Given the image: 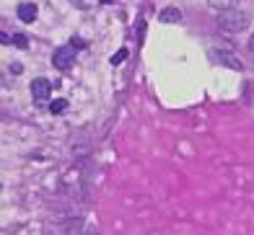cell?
Masks as SVG:
<instances>
[{
	"label": "cell",
	"instance_id": "7a4b0ae2",
	"mask_svg": "<svg viewBox=\"0 0 254 235\" xmlns=\"http://www.w3.org/2000/svg\"><path fill=\"white\" fill-rule=\"evenodd\" d=\"M75 47L73 44H63V47H57L55 49V54H52V65L57 67V70H70L73 67V62H75Z\"/></svg>",
	"mask_w": 254,
	"mask_h": 235
},
{
	"label": "cell",
	"instance_id": "5bb4252c",
	"mask_svg": "<svg viewBox=\"0 0 254 235\" xmlns=\"http://www.w3.org/2000/svg\"><path fill=\"white\" fill-rule=\"evenodd\" d=\"M249 52H254V34H252V39H249Z\"/></svg>",
	"mask_w": 254,
	"mask_h": 235
},
{
	"label": "cell",
	"instance_id": "8fae6325",
	"mask_svg": "<svg viewBox=\"0 0 254 235\" xmlns=\"http://www.w3.org/2000/svg\"><path fill=\"white\" fill-rule=\"evenodd\" d=\"M13 47H18V49H29V39L24 37V34H16V37H13Z\"/></svg>",
	"mask_w": 254,
	"mask_h": 235
},
{
	"label": "cell",
	"instance_id": "4fadbf2b",
	"mask_svg": "<svg viewBox=\"0 0 254 235\" xmlns=\"http://www.w3.org/2000/svg\"><path fill=\"white\" fill-rule=\"evenodd\" d=\"M83 235H99V233H96V228L88 225V228H83Z\"/></svg>",
	"mask_w": 254,
	"mask_h": 235
},
{
	"label": "cell",
	"instance_id": "6da1fadb",
	"mask_svg": "<svg viewBox=\"0 0 254 235\" xmlns=\"http://www.w3.org/2000/svg\"><path fill=\"white\" fill-rule=\"evenodd\" d=\"M218 29L226 31V34H241L244 29H249V13L244 10H223L218 16Z\"/></svg>",
	"mask_w": 254,
	"mask_h": 235
},
{
	"label": "cell",
	"instance_id": "277c9868",
	"mask_svg": "<svg viewBox=\"0 0 254 235\" xmlns=\"http://www.w3.org/2000/svg\"><path fill=\"white\" fill-rule=\"evenodd\" d=\"M207 57H210L213 62H218V65L228 67V70H244V62H241V60H239V57H236L234 52H223V49H210V52H207Z\"/></svg>",
	"mask_w": 254,
	"mask_h": 235
},
{
	"label": "cell",
	"instance_id": "3957f363",
	"mask_svg": "<svg viewBox=\"0 0 254 235\" xmlns=\"http://www.w3.org/2000/svg\"><path fill=\"white\" fill-rule=\"evenodd\" d=\"M31 96H34V103H37V106H47V103H52L50 101L52 83H50L47 78H34L31 80Z\"/></svg>",
	"mask_w": 254,
	"mask_h": 235
},
{
	"label": "cell",
	"instance_id": "30bf717a",
	"mask_svg": "<svg viewBox=\"0 0 254 235\" xmlns=\"http://www.w3.org/2000/svg\"><path fill=\"white\" fill-rule=\"evenodd\" d=\"M125 57H127V47H122V49H117V52H114L109 62H112V65H122V62H125Z\"/></svg>",
	"mask_w": 254,
	"mask_h": 235
},
{
	"label": "cell",
	"instance_id": "52a82bcc",
	"mask_svg": "<svg viewBox=\"0 0 254 235\" xmlns=\"http://www.w3.org/2000/svg\"><path fill=\"white\" fill-rule=\"evenodd\" d=\"M236 3H239V0H207V5L215 8V10H221V13H223V10H234Z\"/></svg>",
	"mask_w": 254,
	"mask_h": 235
},
{
	"label": "cell",
	"instance_id": "9a60e30c",
	"mask_svg": "<svg viewBox=\"0 0 254 235\" xmlns=\"http://www.w3.org/2000/svg\"><path fill=\"white\" fill-rule=\"evenodd\" d=\"M99 3H101V5H112V3H114V0H99Z\"/></svg>",
	"mask_w": 254,
	"mask_h": 235
},
{
	"label": "cell",
	"instance_id": "7c38bea8",
	"mask_svg": "<svg viewBox=\"0 0 254 235\" xmlns=\"http://www.w3.org/2000/svg\"><path fill=\"white\" fill-rule=\"evenodd\" d=\"M70 44L75 47V49H83V47H86V42L80 39V37H73V39H70Z\"/></svg>",
	"mask_w": 254,
	"mask_h": 235
},
{
	"label": "cell",
	"instance_id": "5b68a950",
	"mask_svg": "<svg viewBox=\"0 0 254 235\" xmlns=\"http://www.w3.org/2000/svg\"><path fill=\"white\" fill-rule=\"evenodd\" d=\"M16 16H18L21 21H26V23L37 21V5H34V3H21V5L16 8Z\"/></svg>",
	"mask_w": 254,
	"mask_h": 235
},
{
	"label": "cell",
	"instance_id": "ba28073f",
	"mask_svg": "<svg viewBox=\"0 0 254 235\" xmlns=\"http://www.w3.org/2000/svg\"><path fill=\"white\" fill-rule=\"evenodd\" d=\"M145 29H148V21L140 16V18H137V23H135V37H137V44H143V42H145Z\"/></svg>",
	"mask_w": 254,
	"mask_h": 235
},
{
	"label": "cell",
	"instance_id": "9c48e42d",
	"mask_svg": "<svg viewBox=\"0 0 254 235\" xmlns=\"http://www.w3.org/2000/svg\"><path fill=\"white\" fill-rule=\"evenodd\" d=\"M65 109H67V101H65V98H55V101L50 103V111H52V114H63Z\"/></svg>",
	"mask_w": 254,
	"mask_h": 235
},
{
	"label": "cell",
	"instance_id": "8992f818",
	"mask_svg": "<svg viewBox=\"0 0 254 235\" xmlns=\"http://www.w3.org/2000/svg\"><path fill=\"white\" fill-rule=\"evenodd\" d=\"M158 21H161V23H179V21H182V10L174 8V5H169V8H164V10L158 13Z\"/></svg>",
	"mask_w": 254,
	"mask_h": 235
}]
</instances>
